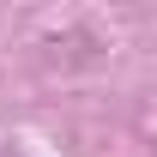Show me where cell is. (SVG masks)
<instances>
[{"mask_svg":"<svg viewBox=\"0 0 157 157\" xmlns=\"http://www.w3.org/2000/svg\"><path fill=\"white\" fill-rule=\"evenodd\" d=\"M0 157H30V151H6V145H0Z\"/></svg>","mask_w":157,"mask_h":157,"instance_id":"1","label":"cell"}]
</instances>
